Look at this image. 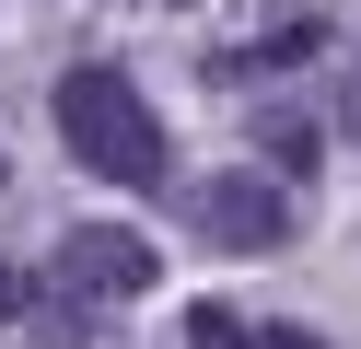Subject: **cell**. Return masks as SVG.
I'll return each mask as SVG.
<instances>
[{"label": "cell", "mask_w": 361, "mask_h": 349, "mask_svg": "<svg viewBox=\"0 0 361 349\" xmlns=\"http://www.w3.org/2000/svg\"><path fill=\"white\" fill-rule=\"evenodd\" d=\"M59 140H71L82 175H105V186H164V116L140 105L128 70H71V82H59Z\"/></svg>", "instance_id": "cell-1"}, {"label": "cell", "mask_w": 361, "mask_h": 349, "mask_svg": "<svg viewBox=\"0 0 361 349\" xmlns=\"http://www.w3.org/2000/svg\"><path fill=\"white\" fill-rule=\"evenodd\" d=\"M187 221H198V245L268 256V245L291 233V186H280V175H198V186H187Z\"/></svg>", "instance_id": "cell-2"}, {"label": "cell", "mask_w": 361, "mask_h": 349, "mask_svg": "<svg viewBox=\"0 0 361 349\" xmlns=\"http://www.w3.org/2000/svg\"><path fill=\"white\" fill-rule=\"evenodd\" d=\"M59 279H71L82 302H140L152 279H164V256H152L140 233H105V221H82V233H59Z\"/></svg>", "instance_id": "cell-3"}, {"label": "cell", "mask_w": 361, "mask_h": 349, "mask_svg": "<svg viewBox=\"0 0 361 349\" xmlns=\"http://www.w3.org/2000/svg\"><path fill=\"white\" fill-rule=\"evenodd\" d=\"M291 59H314V23H280V35L233 47V59H221V82H245V70H291Z\"/></svg>", "instance_id": "cell-4"}, {"label": "cell", "mask_w": 361, "mask_h": 349, "mask_svg": "<svg viewBox=\"0 0 361 349\" xmlns=\"http://www.w3.org/2000/svg\"><path fill=\"white\" fill-rule=\"evenodd\" d=\"M24 314H35L47 349H82V291H71V279H59V291H24Z\"/></svg>", "instance_id": "cell-5"}, {"label": "cell", "mask_w": 361, "mask_h": 349, "mask_svg": "<svg viewBox=\"0 0 361 349\" xmlns=\"http://www.w3.org/2000/svg\"><path fill=\"white\" fill-rule=\"evenodd\" d=\"M257 152L303 175V163H314V128H303V116H291V105H268V116H257Z\"/></svg>", "instance_id": "cell-6"}, {"label": "cell", "mask_w": 361, "mask_h": 349, "mask_svg": "<svg viewBox=\"0 0 361 349\" xmlns=\"http://www.w3.org/2000/svg\"><path fill=\"white\" fill-rule=\"evenodd\" d=\"M187 349H257V326L221 314V302H198V314H187Z\"/></svg>", "instance_id": "cell-7"}, {"label": "cell", "mask_w": 361, "mask_h": 349, "mask_svg": "<svg viewBox=\"0 0 361 349\" xmlns=\"http://www.w3.org/2000/svg\"><path fill=\"white\" fill-rule=\"evenodd\" d=\"M24 291H35V279H24V268H12V256H0V326L24 314Z\"/></svg>", "instance_id": "cell-8"}, {"label": "cell", "mask_w": 361, "mask_h": 349, "mask_svg": "<svg viewBox=\"0 0 361 349\" xmlns=\"http://www.w3.org/2000/svg\"><path fill=\"white\" fill-rule=\"evenodd\" d=\"M257 349H326L314 326H257Z\"/></svg>", "instance_id": "cell-9"}, {"label": "cell", "mask_w": 361, "mask_h": 349, "mask_svg": "<svg viewBox=\"0 0 361 349\" xmlns=\"http://www.w3.org/2000/svg\"><path fill=\"white\" fill-rule=\"evenodd\" d=\"M350 128H361V70H350Z\"/></svg>", "instance_id": "cell-10"}, {"label": "cell", "mask_w": 361, "mask_h": 349, "mask_svg": "<svg viewBox=\"0 0 361 349\" xmlns=\"http://www.w3.org/2000/svg\"><path fill=\"white\" fill-rule=\"evenodd\" d=\"M0 186H12V163H0Z\"/></svg>", "instance_id": "cell-11"}]
</instances>
